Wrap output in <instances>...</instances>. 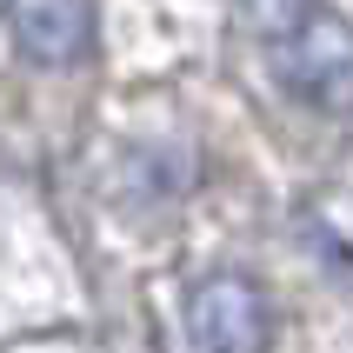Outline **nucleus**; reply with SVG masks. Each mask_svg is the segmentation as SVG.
<instances>
[{"label":"nucleus","mask_w":353,"mask_h":353,"mask_svg":"<svg viewBox=\"0 0 353 353\" xmlns=\"http://www.w3.org/2000/svg\"><path fill=\"white\" fill-rule=\"evenodd\" d=\"M274 80L280 94L300 100L307 114H327V120H347L353 114V20L334 14V7H307L294 27H280L274 40Z\"/></svg>","instance_id":"1"},{"label":"nucleus","mask_w":353,"mask_h":353,"mask_svg":"<svg viewBox=\"0 0 353 353\" xmlns=\"http://www.w3.org/2000/svg\"><path fill=\"white\" fill-rule=\"evenodd\" d=\"M187 340L194 353H260L274 340V300L254 274L220 267L187 294Z\"/></svg>","instance_id":"2"},{"label":"nucleus","mask_w":353,"mask_h":353,"mask_svg":"<svg viewBox=\"0 0 353 353\" xmlns=\"http://www.w3.org/2000/svg\"><path fill=\"white\" fill-rule=\"evenodd\" d=\"M27 67H74L94 47V0H0Z\"/></svg>","instance_id":"3"},{"label":"nucleus","mask_w":353,"mask_h":353,"mask_svg":"<svg viewBox=\"0 0 353 353\" xmlns=\"http://www.w3.org/2000/svg\"><path fill=\"white\" fill-rule=\"evenodd\" d=\"M314 0H240V14H247V27H260V34L274 40L280 27H294L300 14H307Z\"/></svg>","instance_id":"4"}]
</instances>
